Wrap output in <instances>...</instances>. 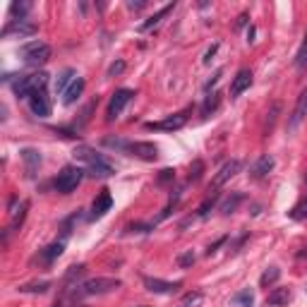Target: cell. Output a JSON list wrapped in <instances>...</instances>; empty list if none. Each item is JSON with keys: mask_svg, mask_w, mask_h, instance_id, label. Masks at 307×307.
I'll list each match as a JSON object with an SVG mask.
<instances>
[{"mask_svg": "<svg viewBox=\"0 0 307 307\" xmlns=\"http://www.w3.org/2000/svg\"><path fill=\"white\" fill-rule=\"evenodd\" d=\"M39 31V27L34 22H29V19H10L5 29L0 31V36L3 39H10V36H34Z\"/></svg>", "mask_w": 307, "mask_h": 307, "instance_id": "obj_8", "label": "cell"}, {"mask_svg": "<svg viewBox=\"0 0 307 307\" xmlns=\"http://www.w3.org/2000/svg\"><path fill=\"white\" fill-rule=\"evenodd\" d=\"M233 305L235 307H252L254 305V293L250 288H243L240 293L233 295Z\"/></svg>", "mask_w": 307, "mask_h": 307, "instance_id": "obj_24", "label": "cell"}, {"mask_svg": "<svg viewBox=\"0 0 307 307\" xmlns=\"http://www.w3.org/2000/svg\"><path fill=\"white\" fill-rule=\"evenodd\" d=\"M274 166H276V161H274V156H271V154H264V156H259V159H257V163L252 166V178H254V180H262V178H266V175L274 171Z\"/></svg>", "mask_w": 307, "mask_h": 307, "instance_id": "obj_16", "label": "cell"}, {"mask_svg": "<svg viewBox=\"0 0 307 307\" xmlns=\"http://www.w3.org/2000/svg\"><path fill=\"white\" fill-rule=\"evenodd\" d=\"M84 173L87 171L80 168V166H65L63 171L58 173V178H55V182H53L55 192H60V195H70V192H74L77 187H80Z\"/></svg>", "mask_w": 307, "mask_h": 307, "instance_id": "obj_4", "label": "cell"}, {"mask_svg": "<svg viewBox=\"0 0 307 307\" xmlns=\"http://www.w3.org/2000/svg\"><path fill=\"white\" fill-rule=\"evenodd\" d=\"M120 286H123L120 279H106V276H99V279L84 281L80 288H77V293H80V295H106V293L118 290Z\"/></svg>", "mask_w": 307, "mask_h": 307, "instance_id": "obj_5", "label": "cell"}, {"mask_svg": "<svg viewBox=\"0 0 307 307\" xmlns=\"http://www.w3.org/2000/svg\"><path fill=\"white\" fill-rule=\"evenodd\" d=\"M305 182H307V175H305Z\"/></svg>", "mask_w": 307, "mask_h": 307, "instance_id": "obj_43", "label": "cell"}, {"mask_svg": "<svg viewBox=\"0 0 307 307\" xmlns=\"http://www.w3.org/2000/svg\"><path fill=\"white\" fill-rule=\"evenodd\" d=\"M82 91H84V80H82V77H77V80L72 82V87H70V89L65 91L63 103H65V106H72L74 101H77V99L82 96Z\"/></svg>", "mask_w": 307, "mask_h": 307, "instance_id": "obj_21", "label": "cell"}, {"mask_svg": "<svg viewBox=\"0 0 307 307\" xmlns=\"http://www.w3.org/2000/svg\"><path fill=\"white\" fill-rule=\"evenodd\" d=\"M243 199H245L243 192H233L231 197L223 199V204H221V211H223V214H233L235 209H238V204H240Z\"/></svg>", "mask_w": 307, "mask_h": 307, "instance_id": "obj_25", "label": "cell"}, {"mask_svg": "<svg viewBox=\"0 0 307 307\" xmlns=\"http://www.w3.org/2000/svg\"><path fill=\"white\" fill-rule=\"evenodd\" d=\"M51 46L44 44V41H29L19 48V55H22V60L27 67H41L51 60Z\"/></svg>", "mask_w": 307, "mask_h": 307, "instance_id": "obj_2", "label": "cell"}, {"mask_svg": "<svg viewBox=\"0 0 307 307\" xmlns=\"http://www.w3.org/2000/svg\"><path fill=\"white\" fill-rule=\"evenodd\" d=\"M74 159H80V161L87 163V173H89L91 178H110V175H116V168H113L99 151H94L89 146L74 149Z\"/></svg>", "mask_w": 307, "mask_h": 307, "instance_id": "obj_1", "label": "cell"}, {"mask_svg": "<svg viewBox=\"0 0 307 307\" xmlns=\"http://www.w3.org/2000/svg\"><path fill=\"white\" fill-rule=\"evenodd\" d=\"M202 173H204V161H192V166H190V175H187V180L190 182H197L199 178H202Z\"/></svg>", "mask_w": 307, "mask_h": 307, "instance_id": "obj_31", "label": "cell"}, {"mask_svg": "<svg viewBox=\"0 0 307 307\" xmlns=\"http://www.w3.org/2000/svg\"><path fill=\"white\" fill-rule=\"evenodd\" d=\"M240 168H243V163L238 161V159H231V161H226L221 168H218L216 175H214V180H211V185H209V192H216L221 185H226L231 178H235V175L240 173Z\"/></svg>", "mask_w": 307, "mask_h": 307, "instance_id": "obj_9", "label": "cell"}, {"mask_svg": "<svg viewBox=\"0 0 307 307\" xmlns=\"http://www.w3.org/2000/svg\"><path fill=\"white\" fill-rule=\"evenodd\" d=\"M290 218H293V221H302V218H307V195L300 199L295 207L290 209Z\"/></svg>", "mask_w": 307, "mask_h": 307, "instance_id": "obj_29", "label": "cell"}, {"mask_svg": "<svg viewBox=\"0 0 307 307\" xmlns=\"http://www.w3.org/2000/svg\"><path fill=\"white\" fill-rule=\"evenodd\" d=\"M125 151H130L132 156L142 159V161H156L159 159V146L154 142H130Z\"/></svg>", "mask_w": 307, "mask_h": 307, "instance_id": "obj_10", "label": "cell"}, {"mask_svg": "<svg viewBox=\"0 0 307 307\" xmlns=\"http://www.w3.org/2000/svg\"><path fill=\"white\" fill-rule=\"evenodd\" d=\"M247 19H250V15H247V12H243V15L238 17V22H235V27H238V29H243L245 24H247Z\"/></svg>", "mask_w": 307, "mask_h": 307, "instance_id": "obj_40", "label": "cell"}, {"mask_svg": "<svg viewBox=\"0 0 307 307\" xmlns=\"http://www.w3.org/2000/svg\"><path fill=\"white\" fill-rule=\"evenodd\" d=\"M216 51H218V44H214V46H211V48L207 51V55H204V65L211 63V58H214V53H216Z\"/></svg>", "mask_w": 307, "mask_h": 307, "instance_id": "obj_38", "label": "cell"}, {"mask_svg": "<svg viewBox=\"0 0 307 307\" xmlns=\"http://www.w3.org/2000/svg\"><path fill=\"white\" fill-rule=\"evenodd\" d=\"M279 110H281L279 103H274V106H271V118H269V123H266V127H269V130L274 127V120H276V113H279Z\"/></svg>", "mask_w": 307, "mask_h": 307, "instance_id": "obj_37", "label": "cell"}, {"mask_svg": "<svg viewBox=\"0 0 307 307\" xmlns=\"http://www.w3.org/2000/svg\"><path fill=\"white\" fill-rule=\"evenodd\" d=\"M218 77H221V70H218V72L214 74V77H211V80H209L207 84H204V89H211V84H216V82H218Z\"/></svg>", "mask_w": 307, "mask_h": 307, "instance_id": "obj_42", "label": "cell"}, {"mask_svg": "<svg viewBox=\"0 0 307 307\" xmlns=\"http://www.w3.org/2000/svg\"><path fill=\"white\" fill-rule=\"evenodd\" d=\"M307 116V87L302 91H300L298 101H295V108H293V113H290V120H288V130H295V127L305 120Z\"/></svg>", "mask_w": 307, "mask_h": 307, "instance_id": "obj_15", "label": "cell"}, {"mask_svg": "<svg viewBox=\"0 0 307 307\" xmlns=\"http://www.w3.org/2000/svg\"><path fill=\"white\" fill-rule=\"evenodd\" d=\"M187 118H190V108L180 110V113H173V116L156 120V123H146V130H156V132H175L180 127L187 125Z\"/></svg>", "mask_w": 307, "mask_h": 307, "instance_id": "obj_6", "label": "cell"}, {"mask_svg": "<svg viewBox=\"0 0 307 307\" xmlns=\"http://www.w3.org/2000/svg\"><path fill=\"white\" fill-rule=\"evenodd\" d=\"M77 80V72H74L72 67H65L63 72L58 74V80H55V94H60V96H65V91L72 87V82Z\"/></svg>", "mask_w": 307, "mask_h": 307, "instance_id": "obj_17", "label": "cell"}, {"mask_svg": "<svg viewBox=\"0 0 307 307\" xmlns=\"http://www.w3.org/2000/svg\"><path fill=\"white\" fill-rule=\"evenodd\" d=\"M173 10H175V3H168V5H166V8H161L159 10V12H154L151 17L146 19V22H142V24H139V31H149V29H154L156 27V24H159V22H161L163 17H168V15H171Z\"/></svg>", "mask_w": 307, "mask_h": 307, "instance_id": "obj_18", "label": "cell"}, {"mask_svg": "<svg viewBox=\"0 0 307 307\" xmlns=\"http://www.w3.org/2000/svg\"><path fill=\"white\" fill-rule=\"evenodd\" d=\"M127 8L132 10V12H137V10L146 8V0H139V3H127Z\"/></svg>", "mask_w": 307, "mask_h": 307, "instance_id": "obj_39", "label": "cell"}, {"mask_svg": "<svg viewBox=\"0 0 307 307\" xmlns=\"http://www.w3.org/2000/svg\"><path fill=\"white\" fill-rule=\"evenodd\" d=\"M51 288V281H36V283H24V286H19V293H46V290Z\"/></svg>", "mask_w": 307, "mask_h": 307, "instance_id": "obj_26", "label": "cell"}, {"mask_svg": "<svg viewBox=\"0 0 307 307\" xmlns=\"http://www.w3.org/2000/svg\"><path fill=\"white\" fill-rule=\"evenodd\" d=\"M279 279H281V269H279V266H269V269L262 274L259 283H262L264 288H266V286H271V283H276Z\"/></svg>", "mask_w": 307, "mask_h": 307, "instance_id": "obj_28", "label": "cell"}, {"mask_svg": "<svg viewBox=\"0 0 307 307\" xmlns=\"http://www.w3.org/2000/svg\"><path fill=\"white\" fill-rule=\"evenodd\" d=\"M305 63H307V34H305V39H302V46H300L298 55H295V65H298V67H302Z\"/></svg>", "mask_w": 307, "mask_h": 307, "instance_id": "obj_33", "label": "cell"}, {"mask_svg": "<svg viewBox=\"0 0 307 307\" xmlns=\"http://www.w3.org/2000/svg\"><path fill=\"white\" fill-rule=\"evenodd\" d=\"M144 286H146V290H149V293L168 295V293H175V290L180 288L182 283H180V281H161V279H151V276H146Z\"/></svg>", "mask_w": 307, "mask_h": 307, "instance_id": "obj_13", "label": "cell"}, {"mask_svg": "<svg viewBox=\"0 0 307 307\" xmlns=\"http://www.w3.org/2000/svg\"><path fill=\"white\" fill-rule=\"evenodd\" d=\"M142 307H149V305H142Z\"/></svg>", "mask_w": 307, "mask_h": 307, "instance_id": "obj_44", "label": "cell"}, {"mask_svg": "<svg viewBox=\"0 0 307 307\" xmlns=\"http://www.w3.org/2000/svg\"><path fill=\"white\" fill-rule=\"evenodd\" d=\"M48 87V74L46 72H34V74H22L15 84H12V91L17 99H29L34 91L46 89Z\"/></svg>", "mask_w": 307, "mask_h": 307, "instance_id": "obj_3", "label": "cell"}, {"mask_svg": "<svg viewBox=\"0 0 307 307\" xmlns=\"http://www.w3.org/2000/svg\"><path fill=\"white\" fill-rule=\"evenodd\" d=\"M63 250H65V243H63V240H58V243H51V245H48L44 252H41V257H44L46 264H51V262H55V259L63 254Z\"/></svg>", "mask_w": 307, "mask_h": 307, "instance_id": "obj_23", "label": "cell"}, {"mask_svg": "<svg viewBox=\"0 0 307 307\" xmlns=\"http://www.w3.org/2000/svg\"><path fill=\"white\" fill-rule=\"evenodd\" d=\"M125 67H127L125 60H116V63H110V67H108V72L106 74H108V77H118V74L125 72Z\"/></svg>", "mask_w": 307, "mask_h": 307, "instance_id": "obj_34", "label": "cell"}, {"mask_svg": "<svg viewBox=\"0 0 307 307\" xmlns=\"http://www.w3.org/2000/svg\"><path fill=\"white\" fill-rule=\"evenodd\" d=\"M178 264H180L182 269H190L192 264H195V254H192V250H187V252H182L180 257H178Z\"/></svg>", "mask_w": 307, "mask_h": 307, "instance_id": "obj_35", "label": "cell"}, {"mask_svg": "<svg viewBox=\"0 0 307 307\" xmlns=\"http://www.w3.org/2000/svg\"><path fill=\"white\" fill-rule=\"evenodd\" d=\"M218 106H221V91H211L207 99H204V103H202V116L207 118L211 113H216Z\"/></svg>", "mask_w": 307, "mask_h": 307, "instance_id": "obj_22", "label": "cell"}, {"mask_svg": "<svg viewBox=\"0 0 307 307\" xmlns=\"http://www.w3.org/2000/svg\"><path fill=\"white\" fill-rule=\"evenodd\" d=\"M175 180V171L173 168H163L161 173H159V178H156V182L159 185H168V182Z\"/></svg>", "mask_w": 307, "mask_h": 307, "instance_id": "obj_32", "label": "cell"}, {"mask_svg": "<svg viewBox=\"0 0 307 307\" xmlns=\"http://www.w3.org/2000/svg\"><path fill=\"white\" fill-rule=\"evenodd\" d=\"M110 209H113V197H110V190H103L99 192V197L94 199V204H91V214L89 218L91 221H96V218H103L106 214H108Z\"/></svg>", "mask_w": 307, "mask_h": 307, "instance_id": "obj_12", "label": "cell"}, {"mask_svg": "<svg viewBox=\"0 0 307 307\" xmlns=\"http://www.w3.org/2000/svg\"><path fill=\"white\" fill-rule=\"evenodd\" d=\"M252 87V72L247 70V67H243V70H238V74L233 77V82H231V96L233 99H238L243 91H247Z\"/></svg>", "mask_w": 307, "mask_h": 307, "instance_id": "obj_14", "label": "cell"}, {"mask_svg": "<svg viewBox=\"0 0 307 307\" xmlns=\"http://www.w3.org/2000/svg\"><path fill=\"white\" fill-rule=\"evenodd\" d=\"M199 300H202V293H187L182 298V302H185V307H195V305H199Z\"/></svg>", "mask_w": 307, "mask_h": 307, "instance_id": "obj_36", "label": "cell"}, {"mask_svg": "<svg viewBox=\"0 0 307 307\" xmlns=\"http://www.w3.org/2000/svg\"><path fill=\"white\" fill-rule=\"evenodd\" d=\"M130 231H142V233H146V231H151V226H144V223H135V226H130Z\"/></svg>", "mask_w": 307, "mask_h": 307, "instance_id": "obj_41", "label": "cell"}, {"mask_svg": "<svg viewBox=\"0 0 307 307\" xmlns=\"http://www.w3.org/2000/svg\"><path fill=\"white\" fill-rule=\"evenodd\" d=\"M31 10V3H12L10 5V17L12 19H27V12Z\"/></svg>", "mask_w": 307, "mask_h": 307, "instance_id": "obj_27", "label": "cell"}, {"mask_svg": "<svg viewBox=\"0 0 307 307\" xmlns=\"http://www.w3.org/2000/svg\"><path fill=\"white\" fill-rule=\"evenodd\" d=\"M22 161L27 163V173H29V178H34L36 175V168L41 166V154L36 151V149H22Z\"/></svg>", "mask_w": 307, "mask_h": 307, "instance_id": "obj_19", "label": "cell"}, {"mask_svg": "<svg viewBox=\"0 0 307 307\" xmlns=\"http://www.w3.org/2000/svg\"><path fill=\"white\" fill-rule=\"evenodd\" d=\"M290 302V288H274L266 295V305L271 307H283Z\"/></svg>", "mask_w": 307, "mask_h": 307, "instance_id": "obj_20", "label": "cell"}, {"mask_svg": "<svg viewBox=\"0 0 307 307\" xmlns=\"http://www.w3.org/2000/svg\"><path fill=\"white\" fill-rule=\"evenodd\" d=\"M135 99V91L132 89H118L108 101V108H106V120H116L120 118V113L127 108V103Z\"/></svg>", "mask_w": 307, "mask_h": 307, "instance_id": "obj_7", "label": "cell"}, {"mask_svg": "<svg viewBox=\"0 0 307 307\" xmlns=\"http://www.w3.org/2000/svg\"><path fill=\"white\" fill-rule=\"evenodd\" d=\"M29 108H31V113L36 118H48L51 116V101H48V94H46V89H39L34 91L31 96H29Z\"/></svg>", "mask_w": 307, "mask_h": 307, "instance_id": "obj_11", "label": "cell"}, {"mask_svg": "<svg viewBox=\"0 0 307 307\" xmlns=\"http://www.w3.org/2000/svg\"><path fill=\"white\" fill-rule=\"evenodd\" d=\"M216 199H218V195L216 192H214V195H211V197H207L204 199V202H202V204H199V209H197V216H207L209 211H211V209H214V204H216Z\"/></svg>", "mask_w": 307, "mask_h": 307, "instance_id": "obj_30", "label": "cell"}]
</instances>
